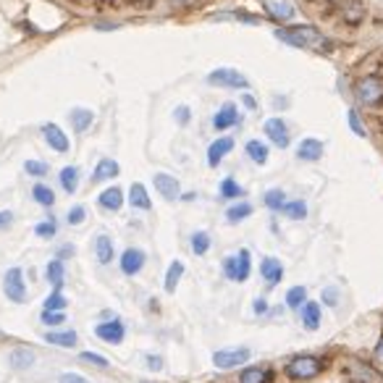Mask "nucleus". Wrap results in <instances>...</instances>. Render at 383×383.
Masks as SVG:
<instances>
[{"instance_id": "c9c22d12", "label": "nucleus", "mask_w": 383, "mask_h": 383, "mask_svg": "<svg viewBox=\"0 0 383 383\" xmlns=\"http://www.w3.org/2000/svg\"><path fill=\"white\" fill-rule=\"evenodd\" d=\"M66 307H69V300H66L63 289H53L48 294V300L42 302V310L48 312H66Z\"/></svg>"}, {"instance_id": "dca6fc26", "label": "nucleus", "mask_w": 383, "mask_h": 383, "mask_svg": "<svg viewBox=\"0 0 383 383\" xmlns=\"http://www.w3.org/2000/svg\"><path fill=\"white\" fill-rule=\"evenodd\" d=\"M124 203H126V197H124L121 187H108V189H103L97 194V207L105 210V213H119Z\"/></svg>"}, {"instance_id": "f03ea898", "label": "nucleus", "mask_w": 383, "mask_h": 383, "mask_svg": "<svg viewBox=\"0 0 383 383\" xmlns=\"http://www.w3.org/2000/svg\"><path fill=\"white\" fill-rule=\"evenodd\" d=\"M352 95L357 100L359 105L365 108H381L383 105V79L375 76V74H368V76H359L355 87H352Z\"/></svg>"}, {"instance_id": "13d9d810", "label": "nucleus", "mask_w": 383, "mask_h": 383, "mask_svg": "<svg viewBox=\"0 0 383 383\" xmlns=\"http://www.w3.org/2000/svg\"><path fill=\"white\" fill-rule=\"evenodd\" d=\"M375 355L383 359V336H381V341H378V347H375Z\"/></svg>"}, {"instance_id": "1a4fd4ad", "label": "nucleus", "mask_w": 383, "mask_h": 383, "mask_svg": "<svg viewBox=\"0 0 383 383\" xmlns=\"http://www.w3.org/2000/svg\"><path fill=\"white\" fill-rule=\"evenodd\" d=\"M263 134L268 137V142H273L278 150H287L291 144V132H289V124L281 116H273L263 124Z\"/></svg>"}, {"instance_id": "5fc2aeb1", "label": "nucleus", "mask_w": 383, "mask_h": 383, "mask_svg": "<svg viewBox=\"0 0 383 383\" xmlns=\"http://www.w3.org/2000/svg\"><path fill=\"white\" fill-rule=\"evenodd\" d=\"M241 105L247 110H257V100H255L250 92H244V95H241Z\"/></svg>"}, {"instance_id": "37998d69", "label": "nucleus", "mask_w": 383, "mask_h": 383, "mask_svg": "<svg viewBox=\"0 0 383 383\" xmlns=\"http://www.w3.org/2000/svg\"><path fill=\"white\" fill-rule=\"evenodd\" d=\"M87 221V207L84 205H71V210L66 213V223L69 226H82Z\"/></svg>"}, {"instance_id": "7ed1b4c3", "label": "nucleus", "mask_w": 383, "mask_h": 383, "mask_svg": "<svg viewBox=\"0 0 383 383\" xmlns=\"http://www.w3.org/2000/svg\"><path fill=\"white\" fill-rule=\"evenodd\" d=\"M325 371V362L321 357H312V355H302V357L289 359V365L284 368L289 381H315L321 373Z\"/></svg>"}, {"instance_id": "ddd939ff", "label": "nucleus", "mask_w": 383, "mask_h": 383, "mask_svg": "<svg viewBox=\"0 0 383 383\" xmlns=\"http://www.w3.org/2000/svg\"><path fill=\"white\" fill-rule=\"evenodd\" d=\"M239 108L234 105V103H223L221 108L213 113V129L216 132H228V129H234V126H239Z\"/></svg>"}, {"instance_id": "5701e85b", "label": "nucleus", "mask_w": 383, "mask_h": 383, "mask_svg": "<svg viewBox=\"0 0 383 383\" xmlns=\"http://www.w3.org/2000/svg\"><path fill=\"white\" fill-rule=\"evenodd\" d=\"M265 11L275 22H291L294 19V6L289 0H265Z\"/></svg>"}, {"instance_id": "e433bc0d", "label": "nucleus", "mask_w": 383, "mask_h": 383, "mask_svg": "<svg viewBox=\"0 0 383 383\" xmlns=\"http://www.w3.org/2000/svg\"><path fill=\"white\" fill-rule=\"evenodd\" d=\"M281 213L289 221H305L307 218V203L305 200H287V205L281 207Z\"/></svg>"}, {"instance_id": "aec40b11", "label": "nucleus", "mask_w": 383, "mask_h": 383, "mask_svg": "<svg viewBox=\"0 0 383 383\" xmlns=\"http://www.w3.org/2000/svg\"><path fill=\"white\" fill-rule=\"evenodd\" d=\"M119 173H121V166L113 160V158H100L95 171H92V184H103V181L119 179Z\"/></svg>"}, {"instance_id": "2f4dec72", "label": "nucleus", "mask_w": 383, "mask_h": 383, "mask_svg": "<svg viewBox=\"0 0 383 383\" xmlns=\"http://www.w3.org/2000/svg\"><path fill=\"white\" fill-rule=\"evenodd\" d=\"M184 273H187V268H184V263H181V260H173V263L168 265L166 278H163V281H166L163 287H166L168 294H173V291H176V287H179V281L184 278Z\"/></svg>"}, {"instance_id": "c756f323", "label": "nucleus", "mask_w": 383, "mask_h": 383, "mask_svg": "<svg viewBox=\"0 0 383 383\" xmlns=\"http://www.w3.org/2000/svg\"><path fill=\"white\" fill-rule=\"evenodd\" d=\"M45 341L60 349H74L79 344V336H76V331H60L58 328V331H48L45 334Z\"/></svg>"}, {"instance_id": "f8f14e48", "label": "nucleus", "mask_w": 383, "mask_h": 383, "mask_svg": "<svg viewBox=\"0 0 383 383\" xmlns=\"http://www.w3.org/2000/svg\"><path fill=\"white\" fill-rule=\"evenodd\" d=\"M42 139H45L50 150L58 153V155H66V153L71 150V142H69V137H66V132L60 129L58 124H45V126H42Z\"/></svg>"}, {"instance_id": "412c9836", "label": "nucleus", "mask_w": 383, "mask_h": 383, "mask_svg": "<svg viewBox=\"0 0 383 383\" xmlns=\"http://www.w3.org/2000/svg\"><path fill=\"white\" fill-rule=\"evenodd\" d=\"M69 124H71L74 134H87L95 124V110L90 108H71L69 113Z\"/></svg>"}, {"instance_id": "4be33fe9", "label": "nucleus", "mask_w": 383, "mask_h": 383, "mask_svg": "<svg viewBox=\"0 0 383 383\" xmlns=\"http://www.w3.org/2000/svg\"><path fill=\"white\" fill-rule=\"evenodd\" d=\"M8 365H11L13 371L24 373V371H29L32 365H37V355L29 347H16V349H11V355H8Z\"/></svg>"}, {"instance_id": "bb28decb", "label": "nucleus", "mask_w": 383, "mask_h": 383, "mask_svg": "<svg viewBox=\"0 0 383 383\" xmlns=\"http://www.w3.org/2000/svg\"><path fill=\"white\" fill-rule=\"evenodd\" d=\"M218 197L221 200H228V203H237V200L244 197V187L234 176H226V179H221V184H218Z\"/></svg>"}, {"instance_id": "473e14b6", "label": "nucleus", "mask_w": 383, "mask_h": 383, "mask_svg": "<svg viewBox=\"0 0 383 383\" xmlns=\"http://www.w3.org/2000/svg\"><path fill=\"white\" fill-rule=\"evenodd\" d=\"M32 200H35L40 207H53V205H56V192L50 189L48 184L35 181V187H32Z\"/></svg>"}, {"instance_id": "79ce46f5", "label": "nucleus", "mask_w": 383, "mask_h": 383, "mask_svg": "<svg viewBox=\"0 0 383 383\" xmlns=\"http://www.w3.org/2000/svg\"><path fill=\"white\" fill-rule=\"evenodd\" d=\"M347 121H349V129L355 132V137H368V129H365V124H362V119H359V113H357V108H349V113H347Z\"/></svg>"}, {"instance_id": "c85d7f7f", "label": "nucleus", "mask_w": 383, "mask_h": 383, "mask_svg": "<svg viewBox=\"0 0 383 383\" xmlns=\"http://www.w3.org/2000/svg\"><path fill=\"white\" fill-rule=\"evenodd\" d=\"M273 381V373L263 368V365H247L239 373V383H271Z\"/></svg>"}, {"instance_id": "f257e3e1", "label": "nucleus", "mask_w": 383, "mask_h": 383, "mask_svg": "<svg viewBox=\"0 0 383 383\" xmlns=\"http://www.w3.org/2000/svg\"><path fill=\"white\" fill-rule=\"evenodd\" d=\"M275 40L284 42V45H291L297 50H310V53H318V56H331L334 53V45L328 42V37L315 29L310 24H289V26H278L275 29Z\"/></svg>"}, {"instance_id": "8fccbe9b", "label": "nucleus", "mask_w": 383, "mask_h": 383, "mask_svg": "<svg viewBox=\"0 0 383 383\" xmlns=\"http://www.w3.org/2000/svg\"><path fill=\"white\" fill-rule=\"evenodd\" d=\"M13 221H16L13 210H0V231H8L13 226Z\"/></svg>"}, {"instance_id": "39448f33", "label": "nucleus", "mask_w": 383, "mask_h": 383, "mask_svg": "<svg viewBox=\"0 0 383 383\" xmlns=\"http://www.w3.org/2000/svg\"><path fill=\"white\" fill-rule=\"evenodd\" d=\"M223 275H226L228 281H234V284H244L247 278L252 275V255L250 250H239L234 252V255H228L223 257Z\"/></svg>"}, {"instance_id": "a19ab883", "label": "nucleus", "mask_w": 383, "mask_h": 383, "mask_svg": "<svg viewBox=\"0 0 383 383\" xmlns=\"http://www.w3.org/2000/svg\"><path fill=\"white\" fill-rule=\"evenodd\" d=\"M24 171L32 176V179H42V176H48V171H50V166L45 163V160H26L24 163Z\"/></svg>"}, {"instance_id": "b1692460", "label": "nucleus", "mask_w": 383, "mask_h": 383, "mask_svg": "<svg viewBox=\"0 0 383 383\" xmlns=\"http://www.w3.org/2000/svg\"><path fill=\"white\" fill-rule=\"evenodd\" d=\"M244 153H247V158H250L255 166H265L268 158H271V147L263 139H250V142L244 144Z\"/></svg>"}, {"instance_id": "72a5a7b5", "label": "nucleus", "mask_w": 383, "mask_h": 383, "mask_svg": "<svg viewBox=\"0 0 383 383\" xmlns=\"http://www.w3.org/2000/svg\"><path fill=\"white\" fill-rule=\"evenodd\" d=\"M189 247L197 257H205V255L210 252V247H213V239H210L207 231H194V234L189 237Z\"/></svg>"}, {"instance_id": "423d86ee", "label": "nucleus", "mask_w": 383, "mask_h": 383, "mask_svg": "<svg viewBox=\"0 0 383 383\" xmlns=\"http://www.w3.org/2000/svg\"><path fill=\"white\" fill-rule=\"evenodd\" d=\"M205 82L210 87H221V90H241V92L250 90V79L237 69H216L205 76Z\"/></svg>"}, {"instance_id": "bf43d9fd", "label": "nucleus", "mask_w": 383, "mask_h": 383, "mask_svg": "<svg viewBox=\"0 0 383 383\" xmlns=\"http://www.w3.org/2000/svg\"><path fill=\"white\" fill-rule=\"evenodd\" d=\"M176 3H181V0H176Z\"/></svg>"}, {"instance_id": "58836bf2", "label": "nucleus", "mask_w": 383, "mask_h": 383, "mask_svg": "<svg viewBox=\"0 0 383 383\" xmlns=\"http://www.w3.org/2000/svg\"><path fill=\"white\" fill-rule=\"evenodd\" d=\"M307 302V289L297 284V287H291L287 291V307L289 310H302V305Z\"/></svg>"}, {"instance_id": "4468645a", "label": "nucleus", "mask_w": 383, "mask_h": 383, "mask_svg": "<svg viewBox=\"0 0 383 383\" xmlns=\"http://www.w3.org/2000/svg\"><path fill=\"white\" fill-rule=\"evenodd\" d=\"M260 275H263L265 287L275 289L284 281V263L278 257H273V255H268V257L260 260Z\"/></svg>"}, {"instance_id": "864d4df0", "label": "nucleus", "mask_w": 383, "mask_h": 383, "mask_svg": "<svg viewBox=\"0 0 383 383\" xmlns=\"http://www.w3.org/2000/svg\"><path fill=\"white\" fill-rule=\"evenodd\" d=\"M71 255H74V244H63V247L56 252V257H58V260H63V263H66Z\"/></svg>"}, {"instance_id": "9d476101", "label": "nucleus", "mask_w": 383, "mask_h": 383, "mask_svg": "<svg viewBox=\"0 0 383 383\" xmlns=\"http://www.w3.org/2000/svg\"><path fill=\"white\" fill-rule=\"evenodd\" d=\"M144 263H147V255H144V250H139V247H126V250L121 252L119 268H121V273L124 275L134 278V275L142 273Z\"/></svg>"}, {"instance_id": "a18cd8bd", "label": "nucleus", "mask_w": 383, "mask_h": 383, "mask_svg": "<svg viewBox=\"0 0 383 383\" xmlns=\"http://www.w3.org/2000/svg\"><path fill=\"white\" fill-rule=\"evenodd\" d=\"M45 325H50V328H60V325L66 323V312H48L42 310V318H40Z\"/></svg>"}, {"instance_id": "a878e982", "label": "nucleus", "mask_w": 383, "mask_h": 383, "mask_svg": "<svg viewBox=\"0 0 383 383\" xmlns=\"http://www.w3.org/2000/svg\"><path fill=\"white\" fill-rule=\"evenodd\" d=\"M129 205H132L134 210H144V213L153 207L150 192H147V187H144V184H139V181H137V184H132V187H129Z\"/></svg>"}, {"instance_id": "f3484780", "label": "nucleus", "mask_w": 383, "mask_h": 383, "mask_svg": "<svg viewBox=\"0 0 383 383\" xmlns=\"http://www.w3.org/2000/svg\"><path fill=\"white\" fill-rule=\"evenodd\" d=\"M300 321L305 325V331H318L321 323H323V307H321V302L315 300L305 302L300 310Z\"/></svg>"}, {"instance_id": "cd10ccee", "label": "nucleus", "mask_w": 383, "mask_h": 383, "mask_svg": "<svg viewBox=\"0 0 383 383\" xmlns=\"http://www.w3.org/2000/svg\"><path fill=\"white\" fill-rule=\"evenodd\" d=\"M252 213H255V207H252L247 200H237L234 205H228L226 207V221L231 226H239L241 221H247Z\"/></svg>"}, {"instance_id": "09e8293b", "label": "nucleus", "mask_w": 383, "mask_h": 383, "mask_svg": "<svg viewBox=\"0 0 383 383\" xmlns=\"http://www.w3.org/2000/svg\"><path fill=\"white\" fill-rule=\"evenodd\" d=\"M144 365H147V371H153V373H160L163 371V357L160 355H144Z\"/></svg>"}, {"instance_id": "393cba45", "label": "nucleus", "mask_w": 383, "mask_h": 383, "mask_svg": "<svg viewBox=\"0 0 383 383\" xmlns=\"http://www.w3.org/2000/svg\"><path fill=\"white\" fill-rule=\"evenodd\" d=\"M58 181H60V189L66 194H74L79 189V181H82V171L76 166H63L58 171Z\"/></svg>"}, {"instance_id": "a211bd4d", "label": "nucleus", "mask_w": 383, "mask_h": 383, "mask_svg": "<svg viewBox=\"0 0 383 383\" xmlns=\"http://www.w3.org/2000/svg\"><path fill=\"white\" fill-rule=\"evenodd\" d=\"M231 150H234V137H218V139H213L210 147H207V166L218 168Z\"/></svg>"}, {"instance_id": "4c0bfd02", "label": "nucleus", "mask_w": 383, "mask_h": 383, "mask_svg": "<svg viewBox=\"0 0 383 383\" xmlns=\"http://www.w3.org/2000/svg\"><path fill=\"white\" fill-rule=\"evenodd\" d=\"M344 11V19H347V24H352V26H357L362 19H365V6L359 3V0H349L347 6L341 8Z\"/></svg>"}, {"instance_id": "3c124183", "label": "nucleus", "mask_w": 383, "mask_h": 383, "mask_svg": "<svg viewBox=\"0 0 383 383\" xmlns=\"http://www.w3.org/2000/svg\"><path fill=\"white\" fill-rule=\"evenodd\" d=\"M58 383H90L87 375H79V373H63L58 378Z\"/></svg>"}, {"instance_id": "20e7f679", "label": "nucleus", "mask_w": 383, "mask_h": 383, "mask_svg": "<svg viewBox=\"0 0 383 383\" xmlns=\"http://www.w3.org/2000/svg\"><path fill=\"white\" fill-rule=\"evenodd\" d=\"M3 294H6V300L13 302V305H24L26 297H29L24 268L13 265V268L6 271V275H3Z\"/></svg>"}, {"instance_id": "9b49d317", "label": "nucleus", "mask_w": 383, "mask_h": 383, "mask_svg": "<svg viewBox=\"0 0 383 383\" xmlns=\"http://www.w3.org/2000/svg\"><path fill=\"white\" fill-rule=\"evenodd\" d=\"M153 184H155V192L166 200V203H176L181 200V184L176 176H171V173H155L153 176Z\"/></svg>"}, {"instance_id": "7c9ffc66", "label": "nucleus", "mask_w": 383, "mask_h": 383, "mask_svg": "<svg viewBox=\"0 0 383 383\" xmlns=\"http://www.w3.org/2000/svg\"><path fill=\"white\" fill-rule=\"evenodd\" d=\"M45 278H48V284L53 289H63V281H66V263L58 260V257H53L45 268Z\"/></svg>"}, {"instance_id": "49530a36", "label": "nucleus", "mask_w": 383, "mask_h": 383, "mask_svg": "<svg viewBox=\"0 0 383 383\" xmlns=\"http://www.w3.org/2000/svg\"><path fill=\"white\" fill-rule=\"evenodd\" d=\"M173 121H176L179 126H189V121H192L189 105H176V108H173Z\"/></svg>"}, {"instance_id": "c03bdc74", "label": "nucleus", "mask_w": 383, "mask_h": 383, "mask_svg": "<svg viewBox=\"0 0 383 383\" xmlns=\"http://www.w3.org/2000/svg\"><path fill=\"white\" fill-rule=\"evenodd\" d=\"M321 302H323L325 307H339V302H341V294H339V289L336 287H325L323 291H321Z\"/></svg>"}, {"instance_id": "6e6552de", "label": "nucleus", "mask_w": 383, "mask_h": 383, "mask_svg": "<svg viewBox=\"0 0 383 383\" xmlns=\"http://www.w3.org/2000/svg\"><path fill=\"white\" fill-rule=\"evenodd\" d=\"M95 336L100 341H105L110 347H119L124 344V339H126V323L121 321V318H110V321H100L95 323Z\"/></svg>"}, {"instance_id": "ea45409f", "label": "nucleus", "mask_w": 383, "mask_h": 383, "mask_svg": "<svg viewBox=\"0 0 383 383\" xmlns=\"http://www.w3.org/2000/svg\"><path fill=\"white\" fill-rule=\"evenodd\" d=\"M56 234H58V221L56 218H45V221H40L35 226L37 239H53Z\"/></svg>"}, {"instance_id": "6e6d98bb", "label": "nucleus", "mask_w": 383, "mask_h": 383, "mask_svg": "<svg viewBox=\"0 0 383 383\" xmlns=\"http://www.w3.org/2000/svg\"><path fill=\"white\" fill-rule=\"evenodd\" d=\"M273 105H275V108H287V105H289V100H287V97H275V103H273Z\"/></svg>"}, {"instance_id": "4d7b16f0", "label": "nucleus", "mask_w": 383, "mask_h": 383, "mask_svg": "<svg viewBox=\"0 0 383 383\" xmlns=\"http://www.w3.org/2000/svg\"><path fill=\"white\" fill-rule=\"evenodd\" d=\"M119 24H95V29H100V32H110V29H116Z\"/></svg>"}, {"instance_id": "0eeeda50", "label": "nucleus", "mask_w": 383, "mask_h": 383, "mask_svg": "<svg viewBox=\"0 0 383 383\" xmlns=\"http://www.w3.org/2000/svg\"><path fill=\"white\" fill-rule=\"evenodd\" d=\"M252 357L250 347H228V349H218L213 352V365L218 371H234L239 365H247Z\"/></svg>"}, {"instance_id": "f704fd0d", "label": "nucleus", "mask_w": 383, "mask_h": 383, "mask_svg": "<svg viewBox=\"0 0 383 383\" xmlns=\"http://www.w3.org/2000/svg\"><path fill=\"white\" fill-rule=\"evenodd\" d=\"M287 192L278 189V187H273V189H268L263 194V205L268 207V210H273V213H281V207L287 205Z\"/></svg>"}, {"instance_id": "6ab92c4d", "label": "nucleus", "mask_w": 383, "mask_h": 383, "mask_svg": "<svg viewBox=\"0 0 383 383\" xmlns=\"http://www.w3.org/2000/svg\"><path fill=\"white\" fill-rule=\"evenodd\" d=\"M92 250H95V260L100 265H110L116 260V244L108 234H97L95 241H92Z\"/></svg>"}, {"instance_id": "de8ad7c7", "label": "nucleus", "mask_w": 383, "mask_h": 383, "mask_svg": "<svg viewBox=\"0 0 383 383\" xmlns=\"http://www.w3.org/2000/svg\"><path fill=\"white\" fill-rule=\"evenodd\" d=\"M82 359L84 362H92L95 368H110V362H108V357H103V355H97V352H82Z\"/></svg>"}, {"instance_id": "603ef678", "label": "nucleus", "mask_w": 383, "mask_h": 383, "mask_svg": "<svg viewBox=\"0 0 383 383\" xmlns=\"http://www.w3.org/2000/svg\"><path fill=\"white\" fill-rule=\"evenodd\" d=\"M268 310H271V307H268V300H265V297H255L252 312H255V315H268Z\"/></svg>"}, {"instance_id": "2eb2a0df", "label": "nucleus", "mask_w": 383, "mask_h": 383, "mask_svg": "<svg viewBox=\"0 0 383 383\" xmlns=\"http://www.w3.org/2000/svg\"><path fill=\"white\" fill-rule=\"evenodd\" d=\"M325 153V144L315 137H305L300 144H297V160L302 163H318Z\"/></svg>"}]
</instances>
